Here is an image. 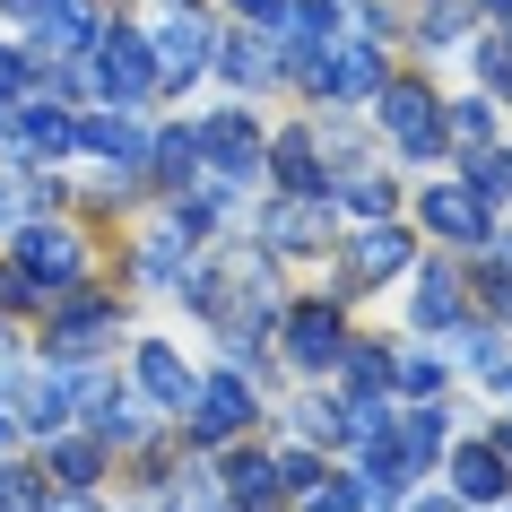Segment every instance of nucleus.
Listing matches in <instances>:
<instances>
[{"label": "nucleus", "instance_id": "obj_35", "mask_svg": "<svg viewBox=\"0 0 512 512\" xmlns=\"http://www.w3.org/2000/svg\"><path fill=\"white\" fill-rule=\"evenodd\" d=\"M0 9H9V18H18V27H35V18H44V9H53V0H0Z\"/></svg>", "mask_w": 512, "mask_h": 512}, {"label": "nucleus", "instance_id": "obj_12", "mask_svg": "<svg viewBox=\"0 0 512 512\" xmlns=\"http://www.w3.org/2000/svg\"><path fill=\"white\" fill-rule=\"evenodd\" d=\"M417 226L443 235V243H495V209L469 183H426L417 191Z\"/></svg>", "mask_w": 512, "mask_h": 512}, {"label": "nucleus", "instance_id": "obj_9", "mask_svg": "<svg viewBox=\"0 0 512 512\" xmlns=\"http://www.w3.org/2000/svg\"><path fill=\"white\" fill-rule=\"evenodd\" d=\"M330 243V191H278L270 209H261V252L270 261H296V252H322Z\"/></svg>", "mask_w": 512, "mask_h": 512}, {"label": "nucleus", "instance_id": "obj_1", "mask_svg": "<svg viewBox=\"0 0 512 512\" xmlns=\"http://www.w3.org/2000/svg\"><path fill=\"white\" fill-rule=\"evenodd\" d=\"M44 313H53V330H44V356H53V365H96V356L113 348V330H122V296L87 287V278L61 287Z\"/></svg>", "mask_w": 512, "mask_h": 512}, {"label": "nucleus", "instance_id": "obj_6", "mask_svg": "<svg viewBox=\"0 0 512 512\" xmlns=\"http://www.w3.org/2000/svg\"><path fill=\"white\" fill-rule=\"evenodd\" d=\"M261 417V400H252V382H243V365H217L209 382H191V408H183V434L209 452V443H235L243 426Z\"/></svg>", "mask_w": 512, "mask_h": 512}, {"label": "nucleus", "instance_id": "obj_4", "mask_svg": "<svg viewBox=\"0 0 512 512\" xmlns=\"http://www.w3.org/2000/svg\"><path fill=\"white\" fill-rule=\"evenodd\" d=\"M87 70H96V87H105V105H148V96L165 87L157 53H148V27H96Z\"/></svg>", "mask_w": 512, "mask_h": 512}, {"label": "nucleus", "instance_id": "obj_34", "mask_svg": "<svg viewBox=\"0 0 512 512\" xmlns=\"http://www.w3.org/2000/svg\"><path fill=\"white\" fill-rule=\"evenodd\" d=\"M408 512H478V504H460V495H417Z\"/></svg>", "mask_w": 512, "mask_h": 512}, {"label": "nucleus", "instance_id": "obj_19", "mask_svg": "<svg viewBox=\"0 0 512 512\" xmlns=\"http://www.w3.org/2000/svg\"><path fill=\"white\" fill-rule=\"evenodd\" d=\"M261 165H278V191H296V200H304V191H330V174H322V139H313V131H278Z\"/></svg>", "mask_w": 512, "mask_h": 512}, {"label": "nucleus", "instance_id": "obj_2", "mask_svg": "<svg viewBox=\"0 0 512 512\" xmlns=\"http://www.w3.org/2000/svg\"><path fill=\"white\" fill-rule=\"evenodd\" d=\"M9 261H18V270L44 287V304H53L61 287H79V278H87V261H96V252H87V235L70 226V209H53V217L9 226Z\"/></svg>", "mask_w": 512, "mask_h": 512}, {"label": "nucleus", "instance_id": "obj_13", "mask_svg": "<svg viewBox=\"0 0 512 512\" xmlns=\"http://www.w3.org/2000/svg\"><path fill=\"white\" fill-rule=\"evenodd\" d=\"M148 122H139V105L122 113V105H96V113H79V148L87 157H105V165H122V174H148Z\"/></svg>", "mask_w": 512, "mask_h": 512}, {"label": "nucleus", "instance_id": "obj_25", "mask_svg": "<svg viewBox=\"0 0 512 512\" xmlns=\"http://www.w3.org/2000/svg\"><path fill=\"white\" fill-rule=\"evenodd\" d=\"M469 191H478L486 209H504V200H512V157H504V148H469Z\"/></svg>", "mask_w": 512, "mask_h": 512}, {"label": "nucleus", "instance_id": "obj_16", "mask_svg": "<svg viewBox=\"0 0 512 512\" xmlns=\"http://www.w3.org/2000/svg\"><path fill=\"white\" fill-rule=\"evenodd\" d=\"M443 469H452V495H460V504H504V486H512V469H504L495 443H452Z\"/></svg>", "mask_w": 512, "mask_h": 512}, {"label": "nucleus", "instance_id": "obj_5", "mask_svg": "<svg viewBox=\"0 0 512 512\" xmlns=\"http://www.w3.org/2000/svg\"><path fill=\"white\" fill-rule=\"evenodd\" d=\"M374 96H382V139H391L408 165H434L452 148V139H443V105H434L426 79H382Z\"/></svg>", "mask_w": 512, "mask_h": 512}, {"label": "nucleus", "instance_id": "obj_28", "mask_svg": "<svg viewBox=\"0 0 512 512\" xmlns=\"http://www.w3.org/2000/svg\"><path fill=\"white\" fill-rule=\"evenodd\" d=\"M27 313H44V287H35V278L0 252V322H27Z\"/></svg>", "mask_w": 512, "mask_h": 512}, {"label": "nucleus", "instance_id": "obj_24", "mask_svg": "<svg viewBox=\"0 0 512 512\" xmlns=\"http://www.w3.org/2000/svg\"><path fill=\"white\" fill-rule=\"evenodd\" d=\"M443 139H452V148H486V139H495V105H486V96L443 105Z\"/></svg>", "mask_w": 512, "mask_h": 512}, {"label": "nucleus", "instance_id": "obj_18", "mask_svg": "<svg viewBox=\"0 0 512 512\" xmlns=\"http://www.w3.org/2000/svg\"><path fill=\"white\" fill-rule=\"evenodd\" d=\"M96 27H105V18H96V0H53V9L35 18V44H27V53H87Z\"/></svg>", "mask_w": 512, "mask_h": 512}, {"label": "nucleus", "instance_id": "obj_17", "mask_svg": "<svg viewBox=\"0 0 512 512\" xmlns=\"http://www.w3.org/2000/svg\"><path fill=\"white\" fill-rule=\"evenodd\" d=\"M460 296H469V278H460L452 261H426L417 296H408V322H417V330H452L460 322Z\"/></svg>", "mask_w": 512, "mask_h": 512}, {"label": "nucleus", "instance_id": "obj_14", "mask_svg": "<svg viewBox=\"0 0 512 512\" xmlns=\"http://www.w3.org/2000/svg\"><path fill=\"white\" fill-rule=\"evenodd\" d=\"M131 382H139L131 400H148L157 417H183V408H191V382H200V374L174 356V339H139V348H131Z\"/></svg>", "mask_w": 512, "mask_h": 512}, {"label": "nucleus", "instance_id": "obj_29", "mask_svg": "<svg viewBox=\"0 0 512 512\" xmlns=\"http://www.w3.org/2000/svg\"><path fill=\"white\" fill-rule=\"evenodd\" d=\"M452 365H469V374H495V365H504L495 330H478V322H452Z\"/></svg>", "mask_w": 512, "mask_h": 512}, {"label": "nucleus", "instance_id": "obj_3", "mask_svg": "<svg viewBox=\"0 0 512 512\" xmlns=\"http://www.w3.org/2000/svg\"><path fill=\"white\" fill-rule=\"evenodd\" d=\"M148 53H157V79L165 87L200 79V70L217 61V18L200 9V0H165L157 18H148Z\"/></svg>", "mask_w": 512, "mask_h": 512}, {"label": "nucleus", "instance_id": "obj_11", "mask_svg": "<svg viewBox=\"0 0 512 512\" xmlns=\"http://www.w3.org/2000/svg\"><path fill=\"white\" fill-rule=\"evenodd\" d=\"M339 356H348V313H339V296L296 304V313H287V365H296V374H330Z\"/></svg>", "mask_w": 512, "mask_h": 512}, {"label": "nucleus", "instance_id": "obj_33", "mask_svg": "<svg viewBox=\"0 0 512 512\" xmlns=\"http://www.w3.org/2000/svg\"><path fill=\"white\" fill-rule=\"evenodd\" d=\"M53 512H105V495L96 486H53Z\"/></svg>", "mask_w": 512, "mask_h": 512}, {"label": "nucleus", "instance_id": "obj_36", "mask_svg": "<svg viewBox=\"0 0 512 512\" xmlns=\"http://www.w3.org/2000/svg\"><path fill=\"white\" fill-rule=\"evenodd\" d=\"M235 9H252V18H278V0H235Z\"/></svg>", "mask_w": 512, "mask_h": 512}, {"label": "nucleus", "instance_id": "obj_23", "mask_svg": "<svg viewBox=\"0 0 512 512\" xmlns=\"http://www.w3.org/2000/svg\"><path fill=\"white\" fill-rule=\"evenodd\" d=\"M348 400H391V348H348Z\"/></svg>", "mask_w": 512, "mask_h": 512}, {"label": "nucleus", "instance_id": "obj_38", "mask_svg": "<svg viewBox=\"0 0 512 512\" xmlns=\"http://www.w3.org/2000/svg\"><path fill=\"white\" fill-rule=\"evenodd\" d=\"M235 512H252V504H235Z\"/></svg>", "mask_w": 512, "mask_h": 512}, {"label": "nucleus", "instance_id": "obj_27", "mask_svg": "<svg viewBox=\"0 0 512 512\" xmlns=\"http://www.w3.org/2000/svg\"><path fill=\"white\" fill-rule=\"evenodd\" d=\"M348 209L365 217V226H382V217L400 209V183H391V174H348Z\"/></svg>", "mask_w": 512, "mask_h": 512}, {"label": "nucleus", "instance_id": "obj_10", "mask_svg": "<svg viewBox=\"0 0 512 512\" xmlns=\"http://www.w3.org/2000/svg\"><path fill=\"white\" fill-rule=\"evenodd\" d=\"M408 261H417V235L382 217V226H365V235L348 243V270H339V296H365V287H391V278H400Z\"/></svg>", "mask_w": 512, "mask_h": 512}, {"label": "nucleus", "instance_id": "obj_8", "mask_svg": "<svg viewBox=\"0 0 512 512\" xmlns=\"http://www.w3.org/2000/svg\"><path fill=\"white\" fill-rule=\"evenodd\" d=\"M0 148H9V157H27V165H53V157H70V148H79V113L35 87L27 105L9 113V139H0Z\"/></svg>", "mask_w": 512, "mask_h": 512}, {"label": "nucleus", "instance_id": "obj_30", "mask_svg": "<svg viewBox=\"0 0 512 512\" xmlns=\"http://www.w3.org/2000/svg\"><path fill=\"white\" fill-rule=\"evenodd\" d=\"M391 382H400L408 400H443V365H434V356H400L391 348Z\"/></svg>", "mask_w": 512, "mask_h": 512}, {"label": "nucleus", "instance_id": "obj_7", "mask_svg": "<svg viewBox=\"0 0 512 512\" xmlns=\"http://www.w3.org/2000/svg\"><path fill=\"white\" fill-rule=\"evenodd\" d=\"M191 148H200V165L209 174H226V183H261V157H270V139H261V122L243 105L209 113V122H191Z\"/></svg>", "mask_w": 512, "mask_h": 512}, {"label": "nucleus", "instance_id": "obj_22", "mask_svg": "<svg viewBox=\"0 0 512 512\" xmlns=\"http://www.w3.org/2000/svg\"><path fill=\"white\" fill-rule=\"evenodd\" d=\"M226 495H235V504H270L278 495V460L270 452H235L226 460Z\"/></svg>", "mask_w": 512, "mask_h": 512}, {"label": "nucleus", "instance_id": "obj_26", "mask_svg": "<svg viewBox=\"0 0 512 512\" xmlns=\"http://www.w3.org/2000/svg\"><path fill=\"white\" fill-rule=\"evenodd\" d=\"M322 478H330L322 443H287V452H278V486H287V495H313Z\"/></svg>", "mask_w": 512, "mask_h": 512}, {"label": "nucleus", "instance_id": "obj_37", "mask_svg": "<svg viewBox=\"0 0 512 512\" xmlns=\"http://www.w3.org/2000/svg\"><path fill=\"white\" fill-rule=\"evenodd\" d=\"M495 452H504V469H512V426H504V434H495Z\"/></svg>", "mask_w": 512, "mask_h": 512}, {"label": "nucleus", "instance_id": "obj_31", "mask_svg": "<svg viewBox=\"0 0 512 512\" xmlns=\"http://www.w3.org/2000/svg\"><path fill=\"white\" fill-rule=\"evenodd\" d=\"M460 27H469V0H426V18H417V35H426V44H452Z\"/></svg>", "mask_w": 512, "mask_h": 512}, {"label": "nucleus", "instance_id": "obj_15", "mask_svg": "<svg viewBox=\"0 0 512 512\" xmlns=\"http://www.w3.org/2000/svg\"><path fill=\"white\" fill-rule=\"evenodd\" d=\"M105 469H113V443H105L96 426H87V434H79V426L44 434V478H53V486H96Z\"/></svg>", "mask_w": 512, "mask_h": 512}, {"label": "nucleus", "instance_id": "obj_32", "mask_svg": "<svg viewBox=\"0 0 512 512\" xmlns=\"http://www.w3.org/2000/svg\"><path fill=\"white\" fill-rule=\"evenodd\" d=\"M478 79L495 96H512V44H478Z\"/></svg>", "mask_w": 512, "mask_h": 512}, {"label": "nucleus", "instance_id": "obj_39", "mask_svg": "<svg viewBox=\"0 0 512 512\" xmlns=\"http://www.w3.org/2000/svg\"><path fill=\"white\" fill-rule=\"evenodd\" d=\"M504 18H512V9H504Z\"/></svg>", "mask_w": 512, "mask_h": 512}, {"label": "nucleus", "instance_id": "obj_21", "mask_svg": "<svg viewBox=\"0 0 512 512\" xmlns=\"http://www.w3.org/2000/svg\"><path fill=\"white\" fill-rule=\"evenodd\" d=\"M217 70H226L235 87H270V79H278V44H261V35H235Z\"/></svg>", "mask_w": 512, "mask_h": 512}, {"label": "nucleus", "instance_id": "obj_20", "mask_svg": "<svg viewBox=\"0 0 512 512\" xmlns=\"http://www.w3.org/2000/svg\"><path fill=\"white\" fill-rule=\"evenodd\" d=\"M0 512H53V478H44V460L0 452Z\"/></svg>", "mask_w": 512, "mask_h": 512}]
</instances>
